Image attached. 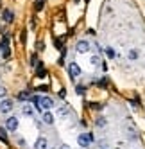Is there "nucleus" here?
Listing matches in <instances>:
<instances>
[{"label": "nucleus", "mask_w": 145, "mask_h": 149, "mask_svg": "<svg viewBox=\"0 0 145 149\" xmlns=\"http://www.w3.org/2000/svg\"><path fill=\"white\" fill-rule=\"evenodd\" d=\"M32 101H34V104H36L38 110H45V111H48V110L54 106V102H52V99H50V97H34Z\"/></svg>", "instance_id": "obj_1"}, {"label": "nucleus", "mask_w": 145, "mask_h": 149, "mask_svg": "<svg viewBox=\"0 0 145 149\" xmlns=\"http://www.w3.org/2000/svg\"><path fill=\"white\" fill-rule=\"evenodd\" d=\"M77 142H79V146H82V147H88V146L93 142V136H91L90 133H82V135L77 138Z\"/></svg>", "instance_id": "obj_2"}, {"label": "nucleus", "mask_w": 145, "mask_h": 149, "mask_svg": "<svg viewBox=\"0 0 145 149\" xmlns=\"http://www.w3.org/2000/svg\"><path fill=\"white\" fill-rule=\"evenodd\" d=\"M6 127L9 131H16L18 130V119L16 117H9V119L6 120Z\"/></svg>", "instance_id": "obj_3"}, {"label": "nucleus", "mask_w": 145, "mask_h": 149, "mask_svg": "<svg viewBox=\"0 0 145 149\" xmlns=\"http://www.w3.org/2000/svg\"><path fill=\"white\" fill-rule=\"evenodd\" d=\"M68 72H70L72 77H77V76H81V67L77 65V63H70V65H68Z\"/></svg>", "instance_id": "obj_4"}, {"label": "nucleus", "mask_w": 145, "mask_h": 149, "mask_svg": "<svg viewBox=\"0 0 145 149\" xmlns=\"http://www.w3.org/2000/svg\"><path fill=\"white\" fill-rule=\"evenodd\" d=\"M11 110H13V102L9 99H4L2 102H0V111H2V113H9Z\"/></svg>", "instance_id": "obj_5"}, {"label": "nucleus", "mask_w": 145, "mask_h": 149, "mask_svg": "<svg viewBox=\"0 0 145 149\" xmlns=\"http://www.w3.org/2000/svg\"><path fill=\"white\" fill-rule=\"evenodd\" d=\"M88 50H90V43H88L86 40H81L79 43H77V52H79V54H86Z\"/></svg>", "instance_id": "obj_6"}, {"label": "nucleus", "mask_w": 145, "mask_h": 149, "mask_svg": "<svg viewBox=\"0 0 145 149\" xmlns=\"http://www.w3.org/2000/svg\"><path fill=\"white\" fill-rule=\"evenodd\" d=\"M47 138H43V136H39L38 140L34 142V149H47Z\"/></svg>", "instance_id": "obj_7"}, {"label": "nucleus", "mask_w": 145, "mask_h": 149, "mask_svg": "<svg viewBox=\"0 0 145 149\" xmlns=\"http://www.w3.org/2000/svg\"><path fill=\"white\" fill-rule=\"evenodd\" d=\"M43 122L45 124H52L54 122V117H52V113H50V111H45L43 113Z\"/></svg>", "instance_id": "obj_8"}, {"label": "nucleus", "mask_w": 145, "mask_h": 149, "mask_svg": "<svg viewBox=\"0 0 145 149\" xmlns=\"http://www.w3.org/2000/svg\"><path fill=\"white\" fill-rule=\"evenodd\" d=\"M2 18L6 20V22H13V18H14V15H13V11H4V15H2Z\"/></svg>", "instance_id": "obj_9"}, {"label": "nucleus", "mask_w": 145, "mask_h": 149, "mask_svg": "<svg viewBox=\"0 0 145 149\" xmlns=\"http://www.w3.org/2000/svg\"><path fill=\"white\" fill-rule=\"evenodd\" d=\"M22 111H23V115H27V117H30V115H32V108H30L29 104H25V106H23V108H22Z\"/></svg>", "instance_id": "obj_10"}, {"label": "nucleus", "mask_w": 145, "mask_h": 149, "mask_svg": "<svg viewBox=\"0 0 145 149\" xmlns=\"http://www.w3.org/2000/svg\"><path fill=\"white\" fill-rule=\"evenodd\" d=\"M18 99H20V101H29V99H32V97H30V93H27V92H22V93L18 95Z\"/></svg>", "instance_id": "obj_11"}, {"label": "nucleus", "mask_w": 145, "mask_h": 149, "mask_svg": "<svg viewBox=\"0 0 145 149\" xmlns=\"http://www.w3.org/2000/svg\"><path fill=\"white\" fill-rule=\"evenodd\" d=\"M68 113H70V110L66 108V106H63V108H59V115H61V117H66Z\"/></svg>", "instance_id": "obj_12"}, {"label": "nucleus", "mask_w": 145, "mask_h": 149, "mask_svg": "<svg viewBox=\"0 0 145 149\" xmlns=\"http://www.w3.org/2000/svg\"><path fill=\"white\" fill-rule=\"evenodd\" d=\"M106 56H108V58H115V50H113L111 47H108V49H106Z\"/></svg>", "instance_id": "obj_13"}, {"label": "nucleus", "mask_w": 145, "mask_h": 149, "mask_svg": "<svg viewBox=\"0 0 145 149\" xmlns=\"http://www.w3.org/2000/svg\"><path fill=\"white\" fill-rule=\"evenodd\" d=\"M129 58H131V59H136V58H138V50H136V49H133V50L129 52Z\"/></svg>", "instance_id": "obj_14"}, {"label": "nucleus", "mask_w": 145, "mask_h": 149, "mask_svg": "<svg viewBox=\"0 0 145 149\" xmlns=\"http://www.w3.org/2000/svg\"><path fill=\"white\" fill-rule=\"evenodd\" d=\"M91 65H100V58L99 56H93L91 58Z\"/></svg>", "instance_id": "obj_15"}, {"label": "nucleus", "mask_w": 145, "mask_h": 149, "mask_svg": "<svg viewBox=\"0 0 145 149\" xmlns=\"http://www.w3.org/2000/svg\"><path fill=\"white\" fill-rule=\"evenodd\" d=\"M43 9V0H39V2H36V11H41Z\"/></svg>", "instance_id": "obj_16"}, {"label": "nucleus", "mask_w": 145, "mask_h": 149, "mask_svg": "<svg viewBox=\"0 0 145 149\" xmlns=\"http://www.w3.org/2000/svg\"><path fill=\"white\" fill-rule=\"evenodd\" d=\"M4 93H6V90H4V88H0V97H4Z\"/></svg>", "instance_id": "obj_17"}, {"label": "nucleus", "mask_w": 145, "mask_h": 149, "mask_svg": "<svg viewBox=\"0 0 145 149\" xmlns=\"http://www.w3.org/2000/svg\"><path fill=\"white\" fill-rule=\"evenodd\" d=\"M61 149H70V147H68V146H63V147H61Z\"/></svg>", "instance_id": "obj_18"}]
</instances>
